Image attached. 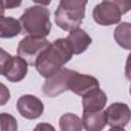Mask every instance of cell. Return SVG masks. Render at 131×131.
Listing matches in <instances>:
<instances>
[{"instance_id": "1", "label": "cell", "mask_w": 131, "mask_h": 131, "mask_svg": "<svg viewBox=\"0 0 131 131\" xmlns=\"http://www.w3.org/2000/svg\"><path fill=\"white\" fill-rule=\"evenodd\" d=\"M73 56V51L66 38L54 40L37 58L36 70L44 78H49L57 73Z\"/></svg>"}, {"instance_id": "2", "label": "cell", "mask_w": 131, "mask_h": 131, "mask_svg": "<svg viewBox=\"0 0 131 131\" xmlns=\"http://www.w3.org/2000/svg\"><path fill=\"white\" fill-rule=\"evenodd\" d=\"M21 34L45 38L51 30L50 11L42 5L28 7L19 17Z\"/></svg>"}, {"instance_id": "3", "label": "cell", "mask_w": 131, "mask_h": 131, "mask_svg": "<svg viewBox=\"0 0 131 131\" xmlns=\"http://www.w3.org/2000/svg\"><path fill=\"white\" fill-rule=\"evenodd\" d=\"M87 1L61 0L54 12L56 25L63 31L72 32L79 29L85 16V6Z\"/></svg>"}, {"instance_id": "4", "label": "cell", "mask_w": 131, "mask_h": 131, "mask_svg": "<svg viewBox=\"0 0 131 131\" xmlns=\"http://www.w3.org/2000/svg\"><path fill=\"white\" fill-rule=\"evenodd\" d=\"M131 2L128 0H106L101 1L93 8L92 16L100 26L116 25L121 20V16L129 11Z\"/></svg>"}, {"instance_id": "5", "label": "cell", "mask_w": 131, "mask_h": 131, "mask_svg": "<svg viewBox=\"0 0 131 131\" xmlns=\"http://www.w3.org/2000/svg\"><path fill=\"white\" fill-rule=\"evenodd\" d=\"M50 45L46 38L26 36L23 38L17 46V55L24 58L28 64L35 66L38 56Z\"/></svg>"}, {"instance_id": "6", "label": "cell", "mask_w": 131, "mask_h": 131, "mask_svg": "<svg viewBox=\"0 0 131 131\" xmlns=\"http://www.w3.org/2000/svg\"><path fill=\"white\" fill-rule=\"evenodd\" d=\"M73 72V70L62 68L53 76L47 78L42 87L43 93L46 96L54 97L69 90V82Z\"/></svg>"}, {"instance_id": "7", "label": "cell", "mask_w": 131, "mask_h": 131, "mask_svg": "<svg viewBox=\"0 0 131 131\" xmlns=\"http://www.w3.org/2000/svg\"><path fill=\"white\" fill-rule=\"evenodd\" d=\"M16 107L20 116L29 120L39 118L44 112V104L42 100L31 94L21 95L17 100Z\"/></svg>"}, {"instance_id": "8", "label": "cell", "mask_w": 131, "mask_h": 131, "mask_svg": "<svg viewBox=\"0 0 131 131\" xmlns=\"http://www.w3.org/2000/svg\"><path fill=\"white\" fill-rule=\"evenodd\" d=\"M98 87L99 82L95 77L80 74L76 71L73 72L69 82V90L80 96H84L89 91Z\"/></svg>"}, {"instance_id": "9", "label": "cell", "mask_w": 131, "mask_h": 131, "mask_svg": "<svg viewBox=\"0 0 131 131\" xmlns=\"http://www.w3.org/2000/svg\"><path fill=\"white\" fill-rule=\"evenodd\" d=\"M107 125L111 127H121L124 128L130 121L131 112L129 106L123 102L112 103L105 111Z\"/></svg>"}, {"instance_id": "10", "label": "cell", "mask_w": 131, "mask_h": 131, "mask_svg": "<svg viewBox=\"0 0 131 131\" xmlns=\"http://www.w3.org/2000/svg\"><path fill=\"white\" fill-rule=\"evenodd\" d=\"M83 112H99L106 104V94L98 87L82 96Z\"/></svg>"}, {"instance_id": "11", "label": "cell", "mask_w": 131, "mask_h": 131, "mask_svg": "<svg viewBox=\"0 0 131 131\" xmlns=\"http://www.w3.org/2000/svg\"><path fill=\"white\" fill-rule=\"evenodd\" d=\"M67 40L71 45L73 54L83 53L92 42L91 37L82 29H76L70 32L67 37Z\"/></svg>"}, {"instance_id": "12", "label": "cell", "mask_w": 131, "mask_h": 131, "mask_svg": "<svg viewBox=\"0 0 131 131\" xmlns=\"http://www.w3.org/2000/svg\"><path fill=\"white\" fill-rule=\"evenodd\" d=\"M82 125L86 131H101L107 125L105 112H83Z\"/></svg>"}, {"instance_id": "13", "label": "cell", "mask_w": 131, "mask_h": 131, "mask_svg": "<svg viewBox=\"0 0 131 131\" xmlns=\"http://www.w3.org/2000/svg\"><path fill=\"white\" fill-rule=\"evenodd\" d=\"M28 67H29V64L24 58L19 57L18 55L13 56L12 63L10 66L8 72L6 73L5 78L8 81L13 82V83L19 82L26 77V75L28 73Z\"/></svg>"}, {"instance_id": "14", "label": "cell", "mask_w": 131, "mask_h": 131, "mask_svg": "<svg viewBox=\"0 0 131 131\" xmlns=\"http://www.w3.org/2000/svg\"><path fill=\"white\" fill-rule=\"evenodd\" d=\"M19 20L10 16L0 17V38H13L20 34Z\"/></svg>"}, {"instance_id": "15", "label": "cell", "mask_w": 131, "mask_h": 131, "mask_svg": "<svg viewBox=\"0 0 131 131\" xmlns=\"http://www.w3.org/2000/svg\"><path fill=\"white\" fill-rule=\"evenodd\" d=\"M131 26L129 23H122L118 25L114 32V38L117 43L124 49L129 50L131 47Z\"/></svg>"}, {"instance_id": "16", "label": "cell", "mask_w": 131, "mask_h": 131, "mask_svg": "<svg viewBox=\"0 0 131 131\" xmlns=\"http://www.w3.org/2000/svg\"><path fill=\"white\" fill-rule=\"evenodd\" d=\"M60 131H82V120L75 114L67 113L59 119Z\"/></svg>"}, {"instance_id": "17", "label": "cell", "mask_w": 131, "mask_h": 131, "mask_svg": "<svg viewBox=\"0 0 131 131\" xmlns=\"http://www.w3.org/2000/svg\"><path fill=\"white\" fill-rule=\"evenodd\" d=\"M0 131H17L16 119L7 113L0 114Z\"/></svg>"}, {"instance_id": "18", "label": "cell", "mask_w": 131, "mask_h": 131, "mask_svg": "<svg viewBox=\"0 0 131 131\" xmlns=\"http://www.w3.org/2000/svg\"><path fill=\"white\" fill-rule=\"evenodd\" d=\"M12 58L13 56H11L8 52L0 47V75H6L12 63Z\"/></svg>"}, {"instance_id": "19", "label": "cell", "mask_w": 131, "mask_h": 131, "mask_svg": "<svg viewBox=\"0 0 131 131\" xmlns=\"http://www.w3.org/2000/svg\"><path fill=\"white\" fill-rule=\"evenodd\" d=\"M10 98V91L6 85L0 82V106L8 102Z\"/></svg>"}, {"instance_id": "20", "label": "cell", "mask_w": 131, "mask_h": 131, "mask_svg": "<svg viewBox=\"0 0 131 131\" xmlns=\"http://www.w3.org/2000/svg\"><path fill=\"white\" fill-rule=\"evenodd\" d=\"M34 131H55V129L51 124L44 122V123H39L35 127Z\"/></svg>"}, {"instance_id": "21", "label": "cell", "mask_w": 131, "mask_h": 131, "mask_svg": "<svg viewBox=\"0 0 131 131\" xmlns=\"http://www.w3.org/2000/svg\"><path fill=\"white\" fill-rule=\"evenodd\" d=\"M21 4V2H15V1H4V7L5 8H14L16 6H19Z\"/></svg>"}, {"instance_id": "22", "label": "cell", "mask_w": 131, "mask_h": 131, "mask_svg": "<svg viewBox=\"0 0 131 131\" xmlns=\"http://www.w3.org/2000/svg\"><path fill=\"white\" fill-rule=\"evenodd\" d=\"M4 10H5V7H4V1H1V0H0V17L3 16V14H4Z\"/></svg>"}, {"instance_id": "23", "label": "cell", "mask_w": 131, "mask_h": 131, "mask_svg": "<svg viewBox=\"0 0 131 131\" xmlns=\"http://www.w3.org/2000/svg\"><path fill=\"white\" fill-rule=\"evenodd\" d=\"M108 131H125V129L121 128V127H111V129Z\"/></svg>"}]
</instances>
